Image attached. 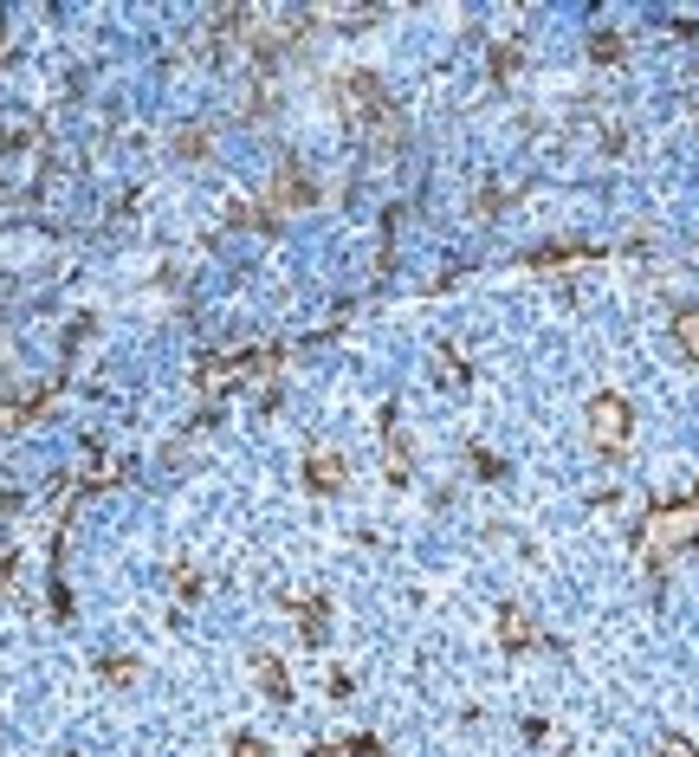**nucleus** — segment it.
I'll use <instances>...</instances> for the list:
<instances>
[{"label":"nucleus","mask_w":699,"mask_h":757,"mask_svg":"<svg viewBox=\"0 0 699 757\" xmlns=\"http://www.w3.org/2000/svg\"><path fill=\"white\" fill-rule=\"evenodd\" d=\"M628 434H635L628 402H622V395H596V402H589V440L615 453V447H628Z\"/></svg>","instance_id":"obj_2"},{"label":"nucleus","mask_w":699,"mask_h":757,"mask_svg":"<svg viewBox=\"0 0 699 757\" xmlns=\"http://www.w3.org/2000/svg\"><path fill=\"white\" fill-rule=\"evenodd\" d=\"M687 544H699V505H661V512L648 518V531H641V550H648L654 570Z\"/></svg>","instance_id":"obj_1"},{"label":"nucleus","mask_w":699,"mask_h":757,"mask_svg":"<svg viewBox=\"0 0 699 757\" xmlns=\"http://www.w3.org/2000/svg\"><path fill=\"white\" fill-rule=\"evenodd\" d=\"M233 757H266V751H259V745H233Z\"/></svg>","instance_id":"obj_8"},{"label":"nucleus","mask_w":699,"mask_h":757,"mask_svg":"<svg viewBox=\"0 0 699 757\" xmlns=\"http://www.w3.org/2000/svg\"><path fill=\"white\" fill-rule=\"evenodd\" d=\"M674 343L699 363V305H680V311H674Z\"/></svg>","instance_id":"obj_4"},{"label":"nucleus","mask_w":699,"mask_h":757,"mask_svg":"<svg viewBox=\"0 0 699 757\" xmlns=\"http://www.w3.org/2000/svg\"><path fill=\"white\" fill-rule=\"evenodd\" d=\"M596 59H609V65H615V59H622V39L602 33V39H596Z\"/></svg>","instance_id":"obj_7"},{"label":"nucleus","mask_w":699,"mask_h":757,"mask_svg":"<svg viewBox=\"0 0 699 757\" xmlns=\"http://www.w3.org/2000/svg\"><path fill=\"white\" fill-rule=\"evenodd\" d=\"M661 757H699V751H693L680 732H667V738H661Z\"/></svg>","instance_id":"obj_6"},{"label":"nucleus","mask_w":699,"mask_h":757,"mask_svg":"<svg viewBox=\"0 0 699 757\" xmlns=\"http://www.w3.org/2000/svg\"><path fill=\"white\" fill-rule=\"evenodd\" d=\"M499 641H505V648H531V641H538L531 615H525V609H505V615H499Z\"/></svg>","instance_id":"obj_3"},{"label":"nucleus","mask_w":699,"mask_h":757,"mask_svg":"<svg viewBox=\"0 0 699 757\" xmlns=\"http://www.w3.org/2000/svg\"><path fill=\"white\" fill-rule=\"evenodd\" d=\"M344 473H350V466H344V460H337V453H318V460H311V486H318V492H331V486H344Z\"/></svg>","instance_id":"obj_5"}]
</instances>
